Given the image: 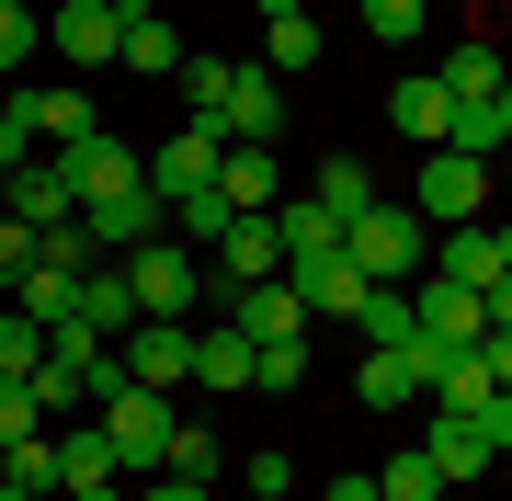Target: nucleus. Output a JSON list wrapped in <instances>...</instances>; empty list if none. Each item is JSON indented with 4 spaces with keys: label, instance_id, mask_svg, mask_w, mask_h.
Listing matches in <instances>:
<instances>
[{
    "label": "nucleus",
    "instance_id": "nucleus-1",
    "mask_svg": "<svg viewBox=\"0 0 512 501\" xmlns=\"http://www.w3.org/2000/svg\"><path fill=\"white\" fill-rule=\"evenodd\" d=\"M342 262L365 285H410V274H433V228H421L410 205H365V217L342 228Z\"/></svg>",
    "mask_w": 512,
    "mask_h": 501
},
{
    "label": "nucleus",
    "instance_id": "nucleus-2",
    "mask_svg": "<svg viewBox=\"0 0 512 501\" xmlns=\"http://www.w3.org/2000/svg\"><path fill=\"white\" fill-rule=\"evenodd\" d=\"M171 422H183V399H160V388H114V399H103V445H114V467H126V479H160Z\"/></svg>",
    "mask_w": 512,
    "mask_h": 501
},
{
    "label": "nucleus",
    "instance_id": "nucleus-3",
    "mask_svg": "<svg viewBox=\"0 0 512 501\" xmlns=\"http://www.w3.org/2000/svg\"><path fill=\"white\" fill-rule=\"evenodd\" d=\"M444 353H456V342H365V365H353V399H365V410H410V399H433V365H444Z\"/></svg>",
    "mask_w": 512,
    "mask_h": 501
},
{
    "label": "nucleus",
    "instance_id": "nucleus-4",
    "mask_svg": "<svg viewBox=\"0 0 512 501\" xmlns=\"http://www.w3.org/2000/svg\"><path fill=\"white\" fill-rule=\"evenodd\" d=\"M478 205H490V160H467V149H433V160H421V205H410L421 228H467Z\"/></svg>",
    "mask_w": 512,
    "mask_h": 501
},
{
    "label": "nucleus",
    "instance_id": "nucleus-5",
    "mask_svg": "<svg viewBox=\"0 0 512 501\" xmlns=\"http://www.w3.org/2000/svg\"><path fill=\"white\" fill-rule=\"evenodd\" d=\"M126 262V285H137V319H194V262L183 240H137V251H114Z\"/></svg>",
    "mask_w": 512,
    "mask_h": 501
},
{
    "label": "nucleus",
    "instance_id": "nucleus-6",
    "mask_svg": "<svg viewBox=\"0 0 512 501\" xmlns=\"http://www.w3.org/2000/svg\"><path fill=\"white\" fill-rule=\"evenodd\" d=\"M217 137H228V149H274V137H285V80L274 69H228Z\"/></svg>",
    "mask_w": 512,
    "mask_h": 501
},
{
    "label": "nucleus",
    "instance_id": "nucleus-7",
    "mask_svg": "<svg viewBox=\"0 0 512 501\" xmlns=\"http://www.w3.org/2000/svg\"><path fill=\"white\" fill-rule=\"evenodd\" d=\"M57 171H69V194H80V205H92V194H137V183H148V160H137L114 126L69 137V149H57Z\"/></svg>",
    "mask_w": 512,
    "mask_h": 501
},
{
    "label": "nucleus",
    "instance_id": "nucleus-8",
    "mask_svg": "<svg viewBox=\"0 0 512 501\" xmlns=\"http://www.w3.org/2000/svg\"><path fill=\"white\" fill-rule=\"evenodd\" d=\"M126 376L160 388V399H183L194 388V331H183V319H137V331H126Z\"/></svg>",
    "mask_w": 512,
    "mask_h": 501
},
{
    "label": "nucleus",
    "instance_id": "nucleus-9",
    "mask_svg": "<svg viewBox=\"0 0 512 501\" xmlns=\"http://www.w3.org/2000/svg\"><path fill=\"white\" fill-rule=\"evenodd\" d=\"M46 46L80 57V69H103V57L126 46V0H57V12H46Z\"/></svg>",
    "mask_w": 512,
    "mask_h": 501
},
{
    "label": "nucleus",
    "instance_id": "nucleus-10",
    "mask_svg": "<svg viewBox=\"0 0 512 501\" xmlns=\"http://www.w3.org/2000/svg\"><path fill=\"white\" fill-rule=\"evenodd\" d=\"M217 160H228V137L205 126V114H183V137H171V149H148V194H194V183H217Z\"/></svg>",
    "mask_w": 512,
    "mask_h": 501
},
{
    "label": "nucleus",
    "instance_id": "nucleus-11",
    "mask_svg": "<svg viewBox=\"0 0 512 501\" xmlns=\"http://www.w3.org/2000/svg\"><path fill=\"white\" fill-rule=\"evenodd\" d=\"M410 319H421V342H478V331H490V308H478V285H456V274H421L410 285Z\"/></svg>",
    "mask_w": 512,
    "mask_h": 501
},
{
    "label": "nucleus",
    "instance_id": "nucleus-12",
    "mask_svg": "<svg viewBox=\"0 0 512 501\" xmlns=\"http://www.w3.org/2000/svg\"><path fill=\"white\" fill-rule=\"evenodd\" d=\"M23 126H35V149H69V137H92L103 114H92V92H69V80H23Z\"/></svg>",
    "mask_w": 512,
    "mask_h": 501
},
{
    "label": "nucleus",
    "instance_id": "nucleus-13",
    "mask_svg": "<svg viewBox=\"0 0 512 501\" xmlns=\"http://www.w3.org/2000/svg\"><path fill=\"white\" fill-rule=\"evenodd\" d=\"M239 342H308V297H296L285 274H262V285H239Z\"/></svg>",
    "mask_w": 512,
    "mask_h": 501
},
{
    "label": "nucleus",
    "instance_id": "nucleus-14",
    "mask_svg": "<svg viewBox=\"0 0 512 501\" xmlns=\"http://www.w3.org/2000/svg\"><path fill=\"white\" fill-rule=\"evenodd\" d=\"M421 456H433V479H444V490H467V479H478V467H490L501 445H490V422H467V410H433Z\"/></svg>",
    "mask_w": 512,
    "mask_h": 501
},
{
    "label": "nucleus",
    "instance_id": "nucleus-15",
    "mask_svg": "<svg viewBox=\"0 0 512 501\" xmlns=\"http://www.w3.org/2000/svg\"><path fill=\"white\" fill-rule=\"evenodd\" d=\"M285 285L308 297V319H353V308H365V274H353L342 251H296V262H285Z\"/></svg>",
    "mask_w": 512,
    "mask_h": 501
},
{
    "label": "nucleus",
    "instance_id": "nucleus-16",
    "mask_svg": "<svg viewBox=\"0 0 512 501\" xmlns=\"http://www.w3.org/2000/svg\"><path fill=\"white\" fill-rule=\"evenodd\" d=\"M387 126H399V137H421V149H444V137H456V92H444L433 69H410L399 92H387Z\"/></svg>",
    "mask_w": 512,
    "mask_h": 501
},
{
    "label": "nucleus",
    "instance_id": "nucleus-17",
    "mask_svg": "<svg viewBox=\"0 0 512 501\" xmlns=\"http://www.w3.org/2000/svg\"><path fill=\"white\" fill-rule=\"evenodd\" d=\"M80 228H92V251L114 262V251H137L148 228H160V194H148V183H137V194H92V205H80Z\"/></svg>",
    "mask_w": 512,
    "mask_h": 501
},
{
    "label": "nucleus",
    "instance_id": "nucleus-18",
    "mask_svg": "<svg viewBox=\"0 0 512 501\" xmlns=\"http://www.w3.org/2000/svg\"><path fill=\"white\" fill-rule=\"evenodd\" d=\"M262 274H285V240H274V217H228V240H217V285L239 297V285H262Z\"/></svg>",
    "mask_w": 512,
    "mask_h": 501
},
{
    "label": "nucleus",
    "instance_id": "nucleus-19",
    "mask_svg": "<svg viewBox=\"0 0 512 501\" xmlns=\"http://www.w3.org/2000/svg\"><path fill=\"white\" fill-rule=\"evenodd\" d=\"M433 274H456V285H501V274H512V262H501V228H490V217L444 228V240H433Z\"/></svg>",
    "mask_w": 512,
    "mask_h": 501
},
{
    "label": "nucleus",
    "instance_id": "nucleus-20",
    "mask_svg": "<svg viewBox=\"0 0 512 501\" xmlns=\"http://www.w3.org/2000/svg\"><path fill=\"white\" fill-rule=\"evenodd\" d=\"M80 274H92V262H35V274L12 285V308L35 319V331H57V319H80Z\"/></svg>",
    "mask_w": 512,
    "mask_h": 501
},
{
    "label": "nucleus",
    "instance_id": "nucleus-21",
    "mask_svg": "<svg viewBox=\"0 0 512 501\" xmlns=\"http://www.w3.org/2000/svg\"><path fill=\"white\" fill-rule=\"evenodd\" d=\"M80 319H92L103 342L137 331V285H126V262H92V274H80Z\"/></svg>",
    "mask_w": 512,
    "mask_h": 501
},
{
    "label": "nucleus",
    "instance_id": "nucleus-22",
    "mask_svg": "<svg viewBox=\"0 0 512 501\" xmlns=\"http://www.w3.org/2000/svg\"><path fill=\"white\" fill-rule=\"evenodd\" d=\"M12 217H23V228H57V217H80L69 171H57V160H23V171H12Z\"/></svg>",
    "mask_w": 512,
    "mask_h": 501
},
{
    "label": "nucleus",
    "instance_id": "nucleus-23",
    "mask_svg": "<svg viewBox=\"0 0 512 501\" xmlns=\"http://www.w3.org/2000/svg\"><path fill=\"white\" fill-rule=\"evenodd\" d=\"M194 388H217V399L251 388V342H239V319H228V331H194Z\"/></svg>",
    "mask_w": 512,
    "mask_h": 501
},
{
    "label": "nucleus",
    "instance_id": "nucleus-24",
    "mask_svg": "<svg viewBox=\"0 0 512 501\" xmlns=\"http://www.w3.org/2000/svg\"><path fill=\"white\" fill-rule=\"evenodd\" d=\"M433 80H444V92H456V103H501V80H512V69H501V46H478V35H456V57H444Z\"/></svg>",
    "mask_w": 512,
    "mask_h": 501
},
{
    "label": "nucleus",
    "instance_id": "nucleus-25",
    "mask_svg": "<svg viewBox=\"0 0 512 501\" xmlns=\"http://www.w3.org/2000/svg\"><path fill=\"white\" fill-rule=\"evenodd\" d=\"M103 479H126L114 445H103V422L92 433H57V501H69V490H103Z\"/></svg>",
    "mask_w": 512,
    "mask_h": 501
},
{
    "label": "nucleus",
    "instance_id": "nucleus-26",
    "mask_svg": "<svg viewBox=\"0 0 512 501\" xmlns=\"http://www.w3.org/2000/svg\"><path fill=\"white\" fill-rule=\"evenodd\" d=\"M217 194L239 205V217H274V149H228L217 160Z\"/></svg>",
    "mask_w": 512,
    "mask_h": 501
},
{
    "label": "nucleus",
    "instance_id": "nucleus-27",
    "mask_svg": "<svg viewBox=\"0 0 512 501\" xmlns=\"http://www.w3.org/2000/svg\"><path fill=\"white\" fill-rule=\"evenodd\" d=\"M114 57H126V69H183V35L148 12V0H126V46H114Z\"/></svg>",
    "mask_w": 512,
    "mask_h": 501
},
{
    "label": "nucleus",
    "instance_id": "nucleus-28",
    "mask_svg": "<svg viewBox=\"0 0 512 501\" xmlns=\"http://www.w3.org/2000/svg\"><path fill=\"white\" fill-rule=\"evenodd\" d=\"M274 240H285V262L296 251H342V217H330L319 194H296V205H274Z\"/></svg>",
    "mask_w": 512,
    "mask_h": 501
},
{
    "label": "nucleus",
    "instance_id": "nucleus-29",
    "mask_svg": "<svg viewBox=\"0 0 512 501\" xmlns=\"http://www.w3.org/2000/svg\"><path fill=\"white\" fill-rule=\"evenodd\" d=\"M0 376H12V388H35V376H46V331H35L12 297H0Z\"/></svg>",
    "mask_w": 512,
    "mask_h": 501
},
{
    "label": "nucleus",
    "instance_id": "nucleus-30",
    "mask_svg": "<svg viewBox=\"0 0 512 501\" xmlns=\"http://www.w3.org/2000/svg\"><path fill=\"white\" fill-rule=\"evenodd\" d=\"M160 217H183V240H205V251H217V240H228V217H239V205H228L217 183H194V194H171V205H160Z\"/></svg>",
    "mask_w": 512,
    "mask_h": 501
},
{
    "label": "nucleus",
    "instance_id": "nucleus-31",
    "mask_svg": "<svg viewBox=\"0 0 512 501\" xmlns=\"http://www.w3.org/2000/svg\"><path fill=\"white\" fill-rule=\"evenodd\" d=\"M12 456V490L23 501H57V433H23V445H0Z\"/></svg>",
    "mask_w": 512,
    "mask_h": 501
},
{
    "label": "nucleus",
    "instance_id": "nucleus-32",
    "mask_svg": "<svg viewBox=\"0 0 512 501\" xmlns=\"http://www.w3.org/2000/svg\"><path fill=\"white\" fill-rule=\"evenodd\" d=\"M376 501H444V479H433V456H421V445H399V456L376 467Z\"/></svg>",
    "mask_w": 512,
    "mask_h": 501
},
{
    "label": "nucleus",
    "instance_id": "nucleus-33",
    "mask_svg": "<svg viewBox=\"0 0 512 501\" xmlns=\"http://www.w3.org/2000/svg\"><path fill=\"white\" fill-rule=\"evenodd\" d=\"M353 12H365V35H376V46H421L433 0H353Z\"/></svg>",
    "mask_w": 512,
    "mask_h": 501
},
{
    "label": "nucleus",
    "instance_id": "nucleus-34",
    "mask_svg": "<svg viewBox=\"0 0 512 501\" xmlns=\"http://www.w3.org/2000/svg\"><path fill=\"white\" fill-rule=\"evenodd\" d=\"M308 57H319V23L308 12H274V23H262V69H308Z\"/></svg>",
    "mask_w": 512,
    "mask_h": 501
},
{
    "label": "nucleus",
    "instance_id": "nucleus-35",
    "mask_svg": "<svg viewBox=\"0 0 512 501\" xmlns=\"http://www.w3.org/2000/svg\"><path fill=\"white\" fill-rule=\"evenodd\" d=\"M319 205H330V217H365V205H376V183H365V160H319Z\"/></svg>",
    "mask_w": 512,
    "mask_h": 501
},
{
    "label": "nucleus",
    "instance_id": "nucleus-36",
    "mask_svg": "<svg viewBox=\"0 0 512 501\" xmlns=\"http://www.w3.org/2000/svg\"><path fill=\"white\" fill-rule=\"evenodd\" d=\"M353 331H365V342H410L421 319H410V297H399V285H365V308H353Z\"/></svg>",
    "mask_w": 512,
    "mask_h": 501
},
{
    "label": "nucleus",
    "instance_id": "nucleus-37",
    "mask_svg": "<svg viewBox=\"0 0 512 501\" xmlns=\"http://www.w3.org/2000/svg\"><path fill=\"white\" fill-rule=\"evenodd\" d=\"M160 467H171V479H205V490H217V467H228V456H217V433L171 422V456H160Z\"/></svg>",
    "mask_w": 512,
    "mask_h": 501
},
{
    "label": "nucleus",
    "instance_id": "nucleus-38",
    "mask_svg": "<svg viewBox=\"0 0 512 501\" xmlns=\"http://www.w3.org/2000/svg\"><path fill=\"white\" fill-rule=\"evenodd\" d=\"M46 262V228H23V217H0V297H12L23 274Z\"/></svg>",
    "mask_w": 512,
    "mask_h": 501
},
{
    "label": "nucleus",
    "instance_id": "nucleus-39",
    "mask_svg": "<svg viewBox=\"0 0 512 501\" xmlns=\"http://www.w3.org/2000/svg\"><path fill=\"white\" fill-rule=\"evenodd\" d=\"M228 69L239 57H183V103L205 114V126H217V103H228Z\"/></svg>",
    "mask_w": 512,
    "mask_h": 501
},
{
    "label": "nucleus",
    "instance_id": "nucleus-40",
    "mask_svg": "<svg viewBox=\"0 0 512 501\" xmlns=\"http://www.w3.org/2000/svg\"><path fill=\"white\" fill-rule=\"evenodd\" d=\"M35 46H46V23L23 0H0V69H35Z\"/></svg>",
    "mask_w": 512,
    "mask_h": 501
},
{
    "label": "nucleus",
    "instance_id": "nucleus-41",
    "mask_svg": "<svg viewBox=\"0 0 512 501\" xmlns=\"http://www.w3.org/2000/svg\"><path fill=\"white\" fill-rule=\"evenodd\" d=\"M23 433H46V410H35V388H12V376H0V445H23Z\"/></svg>",
    "mask_w": 512,
    "mask_h": 501
},
{
    "label": "nucleus",
    "instance_id": "nucleus-42",
    "mask_svg": "<svg viewBox=\"0 0 512 501\" xmlns=\"http://www.w3.org/2000/svg\"><path fill=\"white\" fill-rule=\"evenodd\" d=\"M239 490H296V467H285V445H251V456H239Z\"/></svg>",
    "mask_w": 512,
    "mask_h": 501
},
{
    "label": "nucleus",
    "instance_id": "nucleus-43",
    "mask_svg": "<svg viewBox=\"0 0 512 501\" xmlns=\"http://www.w3.org/2000/svg\"><path fill=\"white\" fill-rule=\"evenodd\" d=\"M23 160H35V126H23V103L0 92V171H23Z\"/></svg>",
    "mask_w": 512,
    "mask_h": 501
},
{
    "label": "nucleus",
    "instance_id": "nucleus-44",
    "mask_svg": "<svg viewBox=\"0 0 512 501\" xmlns=\"http://www.w3.org/2000/svg\"><path fill=\"white\" fill-rule=\"evenodd\" d=\"M478 365H490V388H512V331H478Z\"/></svg>",
    "mask_w": 512,
    "mask_h": 501
},
{
    "label": "nucleus",
    "instance_id": "nucleus-45",
    "mask_svg": "<svg viewBox=\"0 0 512 501\" xmlns=\"http://www.w3.org/2000/svg\"><path fill=\"white\" fill-rule=\"evenodd\" d=\"M137 501H217V490H205V479H171V467H160V479H148Z\"/></svg>",
    "mask_w": 512,
    "mask_h": 501
},
{
    "label": "nucleus",
    "instance_id": "nucleus-46",
    "mask_svg": "<svg viewBox=\"0 0 512 501\" xmlns=\"http://www.w3.org/2000/svg\"><path fill=\"white\" fill-rule=\"evenodd\" d=\"M319 501H376V467H342V479H330Z\"/></svg>",
    "mask_w": 512,
    "mask_h": 501
},
{
    "label": "nucleus",
    "instance_id": "nucleus-47",
    "mask_svg": "<svg viewBox=\"0 0 512 501\" xmlns=\"http://www.w3.org/2000/svg\"><path fill=\"white\" fill-rule=\"evenodd\" d=\"M478 308H490V331H512V274H501V285H478Z\"/></svg>",
    "mask_w": 512,
    "mask_h": 501
},
{
    "label": "nucleus",
    "instance_id": "nucleus-48",
    "mask_svg": "<svg viewBox=\"0 0 512 501\" xmlns=\"http://www.w3.org/2000/svg\"><path fill=\"white\" fill-rule=\"evenodd\" d=\"M490 445H501V456H512V388H501V399H490Z\"/></svg>",
    "mask_w": 512,
    "mask_h": 501
},
{
    "label": "nucleus",
    "instance_id": "nucleus-49",
    "mask_svg": "<svg viewBox=\"0 0 512 501\" xmlns=\"http://www.w3.org/2000/svg\"><path fill=\"white\" fill-rule=\"evenodd\" d=\"M490 126H501V149H512V80H501V103H490Z\"/></svg>",
    "mask_w": 512,
    "mask_h": 501
},
{
    "label": "nucleus",
    "instance_id": "nucleus-50",
    "mask_svg": "<svg viewBox=\"0 0 512 501\" xmlns=\"http://www.w3.org/2000/svg\"><path fill=\"white\" fill-rule=\"evenodd\" d=\"M69 501H137V490H126V479H103V490H69Z\"/></svg>",
    "mask_w": 512,
    "mask_h": 501
},
{
    "label": "nucleus",
    "instance_id": "nucleus-51",
    "mask_svg": "<svg viewBox=\"0 0 512 501\" xmlns=\"http://www.w3.org/2000/svg\"><path fill=\"white\" fill-rule=\"evenodd\" d=\"M274 12H308V0H262V23H274Z\"/></svg>",
    "mask_w": 512,
    "mask_h": 501
},
{
    "label": "nucleus",
    "instance_id": "nucleus-52",
    "mask_svg": "<svg viewBox=\"0 0 512 501\" xmlns=\"http://www.w3.org/2000/svg\"><path fill=\"white\" fill-rule=\"evenodd\" d=\"M239 501H296V490H239Z\"/></svg>",
    "mask_w": 512,
    "mask_h": 501
},
{
    "label": "nucleus",
    "instance_id": "nucleus-53",
    "mask_svg": "<svg viewBox=\"0 0 512 501\" xmlns=\"http://www.w3.org/2000/svg\"><path fill=\"white\" fill-rule=\"evenodd\" d=\"M0 217H12V171H0Z\"/></svg>",
    "mask_w": 512,
    "mask_h": 501
},
{
    "label": "nucleus",
    "instance_id": "nucleus-54",
    "mask_svg": "<svg viewBox=\"0 0 512 501\" xmlns=\"http://www.w3.org/2000/svg\"><path fill=\"white\" fill-rule=\"evenodd\" d=\"M23 12H35V0H23Z\"/></svg>",
    "mask_w": 512,
    "mask_h": 501
}]
</instances>
